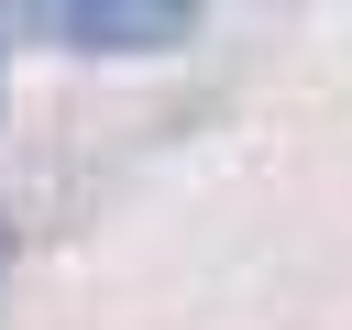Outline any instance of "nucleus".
<instances>
[{
  "instance_id": "obj_1",
  "label": "nucleus",
  "mask_w": 352,
  "mask_h": 330,
  "mask_svg": "<svg viewBox=\"0 0 352 330\" xmlns=\"http://www.w3.org/2000/svg\"><path fill=\"white\" fill-rule=\"evenodd\" d=\"M11 22L33 44H66V55H165V44H187L198 11H176V0L165 11H143V0H121V11L110 0H77V11H11Z\"/></svg>"
}]
</instances>
